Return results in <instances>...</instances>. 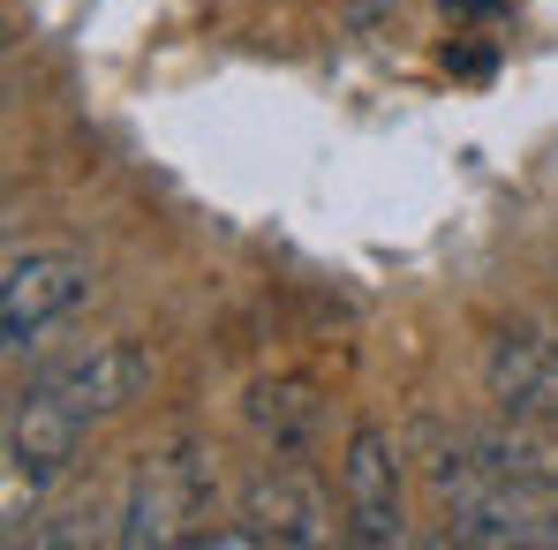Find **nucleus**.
<instances>
[{
    "label": "nucleus",
    "mask_w": 558,
    "mask_h": 550,
    "mask_svg": "<svg viewBox=\"0 0 558 550\" xmlns=\"http://www.w3.org/2000/svg\"><path fill=\"white\" fill-rule=\"evenodd\" d=\"M430 467V490L446 505V536L453 543H475V550H558V513H551V490H529L498 467L461 445H446Z\"/></svg>",
    "instance_id": "f257e3e1"
},
{
    "label": "nucleus",
    "mask_w": 558,
    "mask_h": 550,
    "mask_svg": "<svg viewBox=\"0 0 558 550\" xmlns=\"http://www.w3.org/2000/svg\"><path fill=\"white\" fill-rule=\"evenodd\" d=\"M204 505H211V460L196 453V445H167V453L136 460L113 543H129V550L189 543V536H196V521H204Z\"/></svg>",
    "instance_id": "f03ea898"
},
{
    "label": "nucleus",
    "mask_w": 558,
    "mask_h": 550,
    "mask_svg": "<svg viewBox=\"0 0 558 550\" xmlns=\"http://www.w3.org/2000/svg\"><path fill=\"white\" fill-rule=\"evenodd\" d=\"M84 294H92V265L69 257V249H23V257H8V279H0V332H8V347H31Z\"/></svg>",
    "instance_id": "7ed1b4c3"
},
{
    "label": "nucleus",
    "mask_w": 558,
    "mask_h": 550,
    "mask_svg": "<svg viewBox=\"0 0 558 550\" xmlns=\"http://www.w3.org/2000/svg\"><path fill=\"white\" fill-rule=\"evenodd\" d=\"M340 498H348V536L355 543H400L408 536V521H400V445L377 423H363L348 438Z\"/></svg>",
    "instance_id": "20e7f679"
},
{
    "label": "nucleus",
    "mask_w": 558,
    "mask_h": 550,
    "mask_svg": "<svg viewBox=\"0 0 558 550\" xmlns=\"http://www.w3.org/2000/svg\"><path fill=\"white\" fill-rule=\"evenodd\" d=\"M84 430H92V415L69 407L53 384L31 377V384L8 400V467L31 475V482H53L69 460L84 453Z\"/></svg>",
    "instance_id": "39448f33"
},
{
    "label": "nucleus",
    "mask_w": 558,
    "mask_h": 550,
    "mask_svg": "<svg viewBox=\"0 0 558 550\" xmlns=\"http://www.w3.org/2000/svg\"><path fill=\"white\" fill-rule=\"evenodd\" d=\"M38 384H53L69 407H84V415H121L144 384H151V355L136 347V340H98L84 355H69V363L38 369Z\"/></svg>",
    "instance_id": "423d86ee"
},
{
    "label": "nucleus",
    "mask_w": 558,
    "mask_h": 550,
    "mask_svg": "<svg viewBox=\"0 0 558 550\" xmlns=\"http://www.w3.org/2000/svg\"><path fill=\"white\" fill-rule=\"evenodd\" d=\"M483 384L506 415H536L558 423V340L544 332H498L483 355Z\"/></svg>",
    "instance_id": "0eeeda50"
},
{
    "label": "nucleus",
    "mask_w": 558,
    "mask_h": 550,
    "mask_svg": "<svg viewBox=\"0 0 558 550\" xmlns=\"http://www.w3.org/2000/svg\"><path fill=\"white\" fill-rule=\"evenodd\" d=\"M242 521H250L265 543H325V536H332V505H325V490H317L302 467H265V475L242 490Z\"/></svg>",
    "instance_id": "6e6552de"
},
{
    "label": "nucleus",
    "mask_w": 558,
    "mask_h": 550,
    "mask_svg": "<svg viewBox=\"0 0 558 550\" xmlns=\"http://www.w3.org/2000/svg\"><path fill=\"white\" fill-rule=\"evenodd\" d=\"M468 453L529 490H558V423H536V415H506L490 430H468Z\"/></svg>",
    "instance_id": "1a4fd4ad"
},
{
    "label": "nucleus",
    "mask_w": 558,
    "mask_h": 550,
    "mask_svg": "<svg viewBox=\"0 0 558 550\" xmlns=\"http://www.w3.org/2000/svg\"><path fill=\"white\" fill-rule=\"evenodd\" d=\"M250 423L272 438L279 453H294V445L317 430V400H310V384H287V377H279V384H257V392H250Z\"/></svg>",
    "instance_id": "9d476101"
},
{
    "label": "nucleus",
    "mask_w": 558,
    "mask_h": 550,
    "mask_svg": "<svg viewBox=\"0 0 558 550\" xmlns=\"http://www.w3.org/2000/svg\"><path fill=\"white\" fill-rule=\"evenodd\" d=\"M400 0H340V15H348V30H377L385 15H392Z\"/></svg>",
    "instance_id": "9b49d317"
},
{
    "label": "nucleus",
    "mask_w": 558,
    "mask_h": 550,
    "mask_svg": "<svg viewBox=\"0 0 558 550\" xmlns=\"http://www.w3.org/2000/svg\"><path fill=\"white\" fill-rule=\"evenodd\" d=\"M446 69L453 76H490V46H446Z\"/></svg>",
    "instance_id": "f8f14e48"
},
{
    "label": "nucleus",
    "mask_w": 558,
    "mask_h": 550,
    "mask_svg": "<svg viewBox=\"0 0 558 550\" xmlns=\"http://www.w3.org/2000/svg\"><path fill=\"white\" fill-rule=\"evenodd\" d=\"M446 8H453V15H498L506 0H446Z\"/></svg>",
    "instance_id": "ddd939ff"
}]
</instances>
